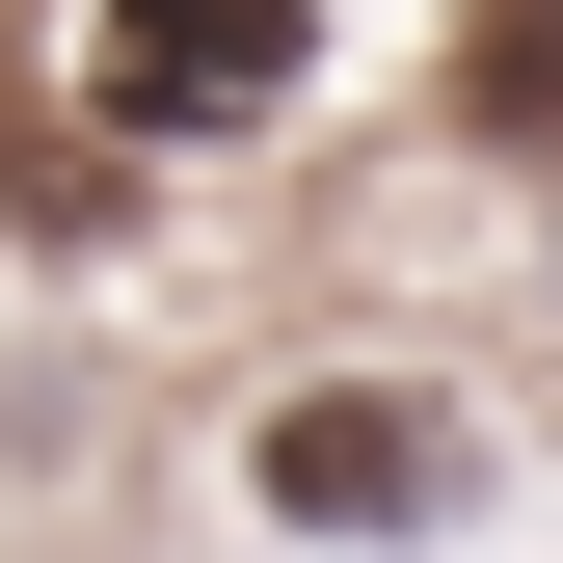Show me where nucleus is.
I'll use <instances>...</instances> for the list:
<instances>
[{
  "label": "nucleus",
  "mask_w": 563,
  "mask_h": 563,
  "mask_svg": "<svg viewBox=\"0 0 563 563\" xmlns=\"http://www.w3.org/2000/svg\"><path fill=\"white\" fill-rule=\"evenodd\" d=\"M242 510H268V537H322V563H402V537H456V510H483V430H456L430 376H296V402L242 430Z\"/></svg>",
  "instance_id": "f257e3e1"
},
{
  "label": "nucleus",
  "mask_w": 563,
  "mask_h": 563,
  "mask_svg": "<svg viewBox=\"0 0 563 563\" xmlns=\"http://www.w3.org/2000/svg\"><path fill=\"white\" fill-rule=\"evenodd\" d=\"M322 81V0H81V108L162 134V162H216V134H268Z\"/></svg>",
  "instance_id": "f03ea898"
},
{
  "label": "nucleus",
  "mask_w": 563,
  "mask_h": 563,
  "mask_svg": "<svg viewBox=\"0 0 563 563\" xmlns=\"http://www.w3.org/2000/svg\"><path fill=\"white\" fill-rule=\"evenodd\" d=\"M456 108H483V162L563 188V0H483V27H456Z\"/></svg>",
  "instance_id": "7ed1b4c3"
}]
</instances>
